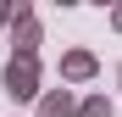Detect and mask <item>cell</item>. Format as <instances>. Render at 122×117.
<instances>
[{
    "label": "cell",
    "mask_w": 122,
    "mask_h": 117,
    "mask_svg": "<svg viewBox=\"0 0 122 117\" xmlns=\"http://www.w3.org/2000/svg\"><path fill=\"white\" fill-rule=\"evenodd\" d=\"M11 95H33V72H28V61L11 67Z\"/></svg>",
    "instance_id": "6da1fadb"
}]
</instances>
